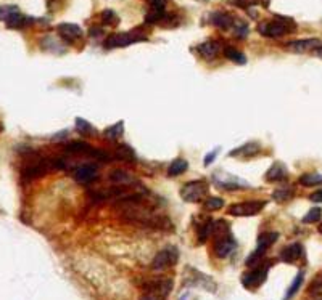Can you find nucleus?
<instances>
[{"label": "nucleus", "instance_id": "nucleus-1", "mask_svg": "<svg viewBox=\"0 0 322 300\" xmlns=\"http://www.w3.org/2000/svg\"><path fill=\"white\" fill-rule=\"evenodd\" d=\"M295 29H296L295 21L287 16H276L272 21L259 24V28H258L261 35H266V37H272V39L282 37V35L288 34Z\"/></svg>", "mask_w": 322, "mask_h": 300}, {"label": "nucleus", "instance_id": "nucleus-2", "mask_svg": "<svg viewBox=\"0 0 322 300\" xmlns=\"http://www.w3.org/2000/svg\"><path fill=\"white\" fill-rule=\"evenodd\" d=\"M206 193H208V185L203 180H193L185 183L180 189V198L187 203H200Z\"/></svg>", "mask_w": 322, "mask_h": 300}, {"label": "nucleus", "instance_id": "nucleus-3", "mask_svg": "<svg viewBox=\"0 0 322 300\" xmlns=\"http://www.w3.org/2000/svg\"><path fill=\"white\" fill-rule=\"evenodd\" d=\"M147 37L142 35L141 32H118V34H111L110 37L105 40V48H121V47H127L131 44H136V42H142Z\"/></svg>", "mask_w": 322, "mask_h": 300}, {"label": "nucleus", "instance_id": "nucleus-4", "mask_svg": "<svg viewBox=\"0 0 322 300\" xmlns=\"http://www.w3.org/2000/svg\"><path fill=\"white\" fill-rule=\"evenodd\" d=\"M277 238H279V233H276V231H269V233H264V235H261L259 240H258V247L254 249V252L247 259V265L248 267H254V265H256V263L261 260V257L264 255L266 250L277 241Z\"/></svg>", "mask_w": 322, "mask_h": 300}, {"label": "nucleus", "instance_id": "nucleus-5", "mask_svg": "<svg viewBox=\"0 0 322 300\" xmlns=\"http://www.w3.org/2000/svg\"><path fill=\"white\" fill-rule=\"evenodd\" d=\"M266 203L264 201H259V199H254V201H245V203H240V204H234L229 207V213L234 217H251V215H256L261 210L264 209Z\"/></svg>", "mask_w": 322, "mask_h": 300}, {"label": "nucleus", "instance_id": "nucleus-6", "mask_svg": "<svg viewBox=\"0 0 322 300\" xmlns=\"http://www.w3.org/2000/svg\"><path fill=\"white\" fill-rule=\"evenodd\" d=\"M179 259V252L176 247H166L160 250L156 255L153 262H151V268L153 270H166V268L173 267L176 262Z\"/></svg>", "mask_w": 322, "mask_h": 300}, {"label": "nucleus", "instance_id": "nucleus-7", "mask_svg": "<svg viewBox=\"0 0 322 300\" xmlns=\"http://www.w3.org/2000/svg\"><path fill=\"white\" fill-rule=\"evenodd\" d=\"M267 271H269V263L261 265L258 268H254V270H251L250 273H247L244 279H242V283H244L247 289H256V287H259L266 281Z\"/></svg>", "mask_w": 322, "mask_h": 300}, {"label": "nucleus", "instance_id": "nucleus-8", "mask_svg": "<svg viewBox=\"0 0 322 300\" xmlns=\"http://www.w3.org/2000/svg\"><path fill=\"white\" fill-rule=\"evenodd\" d=\"M171 287H173L171 279L158 278V279H153V281H150V283H147V286H145V292L151 294V296L158 297L160 300H165L166 296L169 294V291H171Z\"/></svg>", "mask_w": 322, "mask_h": 300}, {"label": "nucleus", "instance_id": "nucleus-9", "mask_svg": "<svg viewBox=\"0 0 322 300\" xmlns=\"http://www.w3.org/2000/svg\"><path fill=\"white\" fill-rule=\"evenodd\" d=\"M97 177H99V169L94 164H84L74 170V180L81 185H87V183L94 181Z\"/></svg>", "mask_w": 322, "mask_h": 300}, {"label": "nucleus", "instance_id": "nucleus-10", "mask_svg": "<svg viewBox=\"0 0 322 300\" xmlns=\"http://www.w3.org/2000/svg\"><path fill=\"white\" fill-rule=\"evenodd\" d=\"M235 249V241L232 235H227L219 240H215V254L219 257V259H226L230 254L234 252Z\"/></svg>", "mask_w": 322, "mask_h": 300}, {"label": "nucleus", "instance_id": "nucleus-11", "mask_svg": "<svg viewBox=\"0 0 322 300\" xmlns=\"http://www.w3.org/2000/svg\"><path fill=\"white\" fill-rule=\"evenodd\" d=\"M58 34L60 37H63L66 42H74L82 35V29L77 26V24H71V23H62L58 24Z\"/></svg>", "mask_w": 322, "mask_h": 300}, {"label": "nucleus", "instance_id": "nucleus-12", "mask_svg": "<svg viewBox=\"0 0 322 300\" xmlns=\"http://www.w3.org/2000/svg\"><path fill=\"white\" fill-rule=\"evenodd\" d=\"M321 45V42L318 39H303V40H291L287 44V48L291 52L296 53H303L308 50H313V48H318Z\"/></svg>", "mask_w": 322, "mask_h": 300}, {"label": "nucleus", "instance_id": "nucleus-13", "mask_svg": "<svg viewBox=\"0 0 322 300\" xmlns=\"http://www.w3.org/2000/svg\"><path fill=\"white\" fill-rule=\"evenodd\" d=\"M211 23L221 29H230L234 26L235 20L232 15L226 13V11H215V13L211 15Z\"/></svg>", "mask_w": 322, "mask_h": 300}, {"label": "nucleus", "instance_id": "nucleus-14", "mask_svg": "<svg viewBox=\"0 0 322 300\" xmlns=\"http://www.w3.org/2000/svg\"><path fill=\"white\" fill-rule=\"evenodd\" d=\"M45 172H47L45 161H36L34 164L28 165V167L23 170V177L24 179L33 180V179H37V177H42Z\"/></svg>", "mask_w": 322, "mask_h": 300}, {"label": "nucleus", "instance_id": "nucleus-15", "mask_svg": "<svg viewBox=\"0 0 322 300\" xmlns=\"http://www.w3.org/2000/svg\"><path fill=\"white\" fill-rule=\"evenodd\" d=\"M301 252H303V249H301V246H300L298 242L290 244V246H287L281 252V260L285 262V263H291V262H295V260L300 259Z\"/></svg>", "mask_w": 322, "mask_h": 300}, {"label": "nucleus", "instance_id": "nucleus-16", "mask_svg": "<svg viewBox=\"0 0 322 300\" xmlns=\"http://www.w3.org/2000/svg\"><path fill=\"white\" fill-rule=\"evenodd\" d=\"M287 177V169L282 162H274L266 172V180L267 181H281Z\"/></svg>", "mask_w": 322, "mask_h": 300}, {"label": "nucleus", "instance_id": "nucleus-17", "mask_svg": "<svg viewBox=\"0 0 322 300\" xmlns=\"http://www.w3.org/2000/svg\"><path fill=\"white\" fill-rule=\"evenodd\" d=\"M219 44H217L216 40H208V42H203L202 45H198V52L202 55L203 58L206 60H213L217 57V53H219Z\"/></svg>", "mask_w": 322, "mask_h": 300}, {"label": "nucleus", "instance_id": "nucleus-18", "mask_svg": "<svg viewBox=\"0 0 322 300\" xmlns=\"http://www.w3.org/2000/svg\"><path fill=\"white\" fill-rule=\"evenodd\" d=\"M114 157L119 159V161L124 162H134L136 161V152L127 145H119L116 148V152H114Z\"/></svg>", "mask_w": 322, "mask_h": 300}, {"label": "nucleus", "instance_id": "nucleus-19", "mask_svg": "<svg viewBox=\"0 0 322 300\" xmlns=\"http://www.w3.org/2000/svg\"><path fill=\"white\" fill-rule=\"evenodd\" d=\"M110 180L113 183H118V185H123V186H127V185H131V183L134 181V179L126 172V170H121V169H116V170H113V172L110 174Z\"/></svg>", "mask_w": 322, "mask_h": 300}, {"label": "nucleus", "instance_id": "nucleus-20", "mask_svg": "<svg viewBox=\"0 0 322 300\" xmlns=\"http://www.w3.org/2000/svg\"><path fill=\"white\" fill-rule=\"evenodd\" d=\"M256 152H259V145L258 143H247L244 146H240V148L234 150L230 152V156H245V157H250V156H254Z\"/></svg>", "mask_w": 322, "mask_h": 300}, {"label": "nucleus", "instance_id": "nucleus-21", "mask_svg": "<svg viewBox=\"0 0 322 300\" xmlns=\"http://www.w3.org/2000/svg\"><path fill=\"white\" fill-rule=\"evenodd\" d=\"M189 169V162L185 159H174L168 169V175L169 177H178L180 174H184L185 170Z\"/></svg>", "mask_w": 322, "mask_h": 300}, {"label": "nucleus", "instance_id": "nucleus-22", "mask_svg": "<svg viewBox=\"0 0 322 300\" xmlns=\"http://www.w3.org/2000/svg\"><path fill=\"white\" fill-rule=\"evenodd\" d=\"M124 133V122L119 120L116 124H113L111 127H108L105 130V137L108 140H119Z\"/></svg>", "mask_w": 322, "mask_h": 300}, {"label": "nucleus", "instance_id": "nucleus-23", "mask_svg": "<svg viewBox=\"0 0 322 300\" xmlns=\"http://www.w3.org/2000/svg\"><path fill=\"white\" fill-rule=\"evenodd\" d=\"M224 55L230 60V61H234L235 64H245L247 63V57L242 52H239L237 48L234 47H226L224 48Z\"/></svg>", "mask_w": 322, "mask_h": 300}, {"label": "nucleus", "instance_id": "nucleus-24", "mask_svg": "<svg viewBox=\"0 0 322 300\" xmlns=\"http://www.w3.org/2000/svg\"><path fill=\"white\" fill-rule=\"evenodd\" d=\"M26 23H29V20L24 15H21L20 11H16V13H13L11 16L7 18V26L8 28H21Z\"/></svg>", "mask_w": 322, "mask_h": 300}, {"label": "nucleus", "instance_id": "nucleus-25", "mask_svg": "<svg viewBox=\"0 0 322 300\" xmlns=\"http://www.w3.org/2000/svg\"><path fill=\"white\" fill-rule=\"evenodd\" d=\"M300 183L303 186H316L322 185V175L321 174H305L300 179Z\"/></svg>", "mask_w": 322, "mask_h": 300}, {"label": "nucleus", "instance_id": "nucleus-26", "mask_svg": "<svg viewBox=\"0 0 322 300\" xmlns=\"http://www.w3.org/2000/svg\"><path fill=\"white\" fill-rule=\"evenodd\" d=\"M76 130L81 133V135L86 137V135H89V133L94 132V127L89 120L82 119V118H76Z\"/></svg>", "mask_w": 322, "mask_h": 300}, {"label": "nucleus", "instance_id": "nucleus-27", "mask_svg": "<svg viewBox=\"0 0 322 300\" xmlns=\"http://www.w3.org/2000/svg\"><path fill=\"white\" fill-rule=\"evenodd\" d=\"M303 279H305V273H303V271H300L298 274H296V278L293 279V283L290 284L288 291H287V296H285V300H288L290 297H293V296H295V294H296V291H298L300 287H301V283H303Z\"/></svg>", "mask_w": 322, "mask_h": 300}, {"label": "nucleus", "instance_id": "nucleus-28", "mask_svg": "<svg viewBox=\"0 0 322 300\" xmlns=\"http://www.w3.org/2000/svg\"><path fill=\"white\" fill-rule=\"evenodd\" d=\"M211 230H213V220H206V222L200 226V231H198V242H205L208 238L211 236Z\"/></svg>", "mask_w": 322, "mask_h": 300}, {"label": "nucleus", "instance_id": "nucleus-29", "mask_svg": "<svg viewBox=\"0 0 322 300\" xmlns=\"http://www.w3.org/2000/svg\"><path fill=\"white\" fill-rule=\"evenodd\" d=\"M234 32L237 37H240V39H245L247 37V34H248V24L245 21H242V20H235L234 23Z\"/></svg>", "mask_w": 322, "mask_h": 300}, {"label": "nucleus", "instance_id": "nucleus-30", "mask_svg": "<svg viewBox=\"0 0 322 300\" xmlns=\"http://www.w3.org/2000/svg\"><path fill=\"white\" fill-rule=\"evenodd\" d=\"M224 207V199L221 198H208L205 201V209L206 210H219Z\"/></svg>", "mask_w": 322, "mask_h": 300}, {"label": "nucleus", "instance_id": "nucleus-31", "mask_svg": "<svg viewBox=\"0 0 322 300\" xmlns=\"http://www.w3.org/2000/svg\"><path fill=\"white\" fill-rule=\"evenodd\" d=\"M102 21L103 24H108V26H114V24H118L119 18L116 16L113 10H105L102 11Z\"/></svg>", "mask_w": 322, "mask_h": 300}, {"label": "nucleus", "instance_id": "nucleus-32", "mask_svg": "<svg viewBox=\"0 0 322 300\" xmlns=\"http://www.w3.org/2000/svg\"><path fill=\"white\" fill-rule=\"evenodd\" d=\"M321 215H322V210L319 207H314V209H311L303 217V223H316L321 218Z\"/></svg>", "mask_w": 322, "mask_h": 300}, {"label": "nucleus", "instance_id": "nucleus-33", "mask_svg": "<svg viewBox=\"0 0 322 300\" xmlns=\"http://www.w3.org/2000/svg\"><path fill=\"white\" fill-rule=\"evenodd\" d=\"M290 196H291V189L290 188H279V189H276L274 193H272V198H274L276 201H279V203L287 201Z\"/></svg>", "mask_w": 322, "mask_h": 300}, {"label": "nucleus", "instance_id": "nucleus-34", "mask_svg": "<svg viewBox=\"0 0 322 300\" xmlns=\"http://www.w3.org/2000/svg\"><path fill=\"white\" fill-rule=\"evenodd\" d=\"M18 11V8L15 7V5H5V7H0V20H5L7 21V18L8 16H11L13 13H16Z\"/></svg>", "mask_w": 322, "mask_h": 300}, {"label": "nucleus", "instance_id": "nucleus-35", "mask_svg": "<svg viewBox=\"0 0 322 300\" xmlns=\"http://www.w3.org/2000/svg\"><path fill=\"white\" fill-rule=\"evenodd\" d=\"M217 154H219V148H216L215 151H211V152H208V154H206V157H205V165H206V167H208V165H211V162L215 161Z\"/></svg>", "mask_w": 322, "mask_h": 300}, {"label": "nucleus", "instance_id": "nucleus-36", "mask_svg": "<svg viewBox=\"0 0 322 300\" xmlns=\"http://www.w3.org/2000/svg\"><path fill=\"white\" fill-rule=\"evenodd\" d=\"M150 2V7L151 8H161V10H165L166 7V0H148Z\"/></svg>", "mask_w": 322, "mask_h": 300}, {"label": "nucleus", "instance_id": "nucleus-37", "mask_svg": "<svg viewBox=\"0 0 322 300\" xmlns=\"http://www.w3.org/2000/svg\"><path fill=\"white\" fill-rule=\"evenodd\" d=\"M309 201L321 204V203H322V189H318V191H314L311 196H309Z\"/></svg>", "mask_w": 322, "mask_h": 300}, {"label": "nucleus", "instance_id": "nucleus-38", "mask_svg": "<svg viewBox=\"0 0 322 300\" xmlns=\"http://www.w3.org/2000/svg\"><path fill=\"white\" fill-rule=\"evenodd\" d=\"M314 53L318 55V57H322V45L318 47V48H314Z\"/></svg>", "mask_w": 322, "mask_h": 300}, {"label": "nucleus", "instance_id": "nucleus-39", "mask_svg": "<svg viewBox=\"0 0 322 300\" xmlns=\"http://www.w3.org/2000/svg\"><path fill=\"white\" fill-rule=\"evenodd\" d=\"M319 233H322V223H321V226H319Z\"/></svg>", "mask_w": 322, "mask_h": 300}, {"label": "nucleus", "instance_id": "nucleus-40", "mask_svg": "<svg viewBox=\"0 0 322 300\" xmlns=\"http://www.w3.org/2000/svg\"><path fill=\"white\" fill-rule=\"evenodd\" d=\"M2 130H3V127H2V124H0V132H2Z\"/></svg>", "mask_w": 322, "mask_h": 300}]
</instances>
